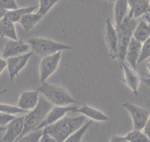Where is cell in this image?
Here are the masks:
<instances>
[{
  "label": "cell",
  "instance_id": "6da1fadb",
  "mask_svg": "<svg viewBox=\"0 0 150 142\" xmlns=\"http://www.w3.org/2000/svg\"><path fill=\"white\" fill-rule=\"evenodd\" d=\"M85 119L84 116L74 117H65L45 127L47 133L56 142H63L81 127Z\"/></svg>",
  "mask_w": 150,
  "mask_h": 142
},
{
  "label": "cell",
  "instance_id": "7a4b0ae2",
  "mask_svg": "<svg viewBox=\"0 0 150 142\" xmlns=\"http://www.w3.org/2000/svg\"><path fill=\"white\" fill-rule=\"evenodd\" d=\"M52 109V104L45 97L39 96L36 106L25 115L23 129L19 138L36 130Z\"/></svg>",
  "mask_w": 150,
  "mask_h": 142
},
{
  "label": "cell",
  "instance_id": "3957f363",
  "mask_svg": "<svg viewBox=\"0 0 150 142\" xmlns=\"http://www.w3.org/2000/svg\"><path fill=\"white\" fill-rule=\"evenodd\" d=\"M37 90L41 93L52 104L56 106H63L71 103H78L64 88L60 86L44 82L40 84Z\"/></svg>",
  "mask_w": 150,
  "mask_h": 142
},
{
  "label": "cell",
  "instance_id": "277c9868",
  "mask_svg": "<svg viewBox=\"0 0 150 142\" xmlns=\"http://www.w3.org/2000/svg\"><path fill=\"white\" fill-rule=\"evenodd\" d=\"M32 50L40 56L45 57L61 51L71 49L73 47L43 38H30L28 39Z\"/></svg>",
  "mask_w": 150,
  "mask_h": 142
},
{
  "label": "cell",
  "instance_id": "5b68a950",
  "mask_svg": "<svg viewBox=\"0 0 150 142\" xmlns=\"http://www.w3.org/2000/svg\"><path fill=\"white\" fill-rule=\"evenodd\" d=\"M61 57V51L45 56L39 65L40 84L50 76L57 69Z\"/></svg>",
  "mask_w": 150,
  "mask_h": 142
},
{
  "label": "cell",
  "instance_id": "8992f818",
  "mask_svg": "<svg viewBox=\"0 0 150 142\" xmlns=\"http://www.w3.org/2000/svg\"><path fill=\"white\" fill-rule=\"evenodd\" d=\"M122 106L128 111L132 117L134 130L141 131L149 117V111L129 102L123 103Z\"/></svg>",
  "mask_w": 150,
  "mask_h": 142
},
{
  "label": "cell",
  "instance_id": "52a82bcc",
  "mask_svg": "<svg viewBox=\"0 0 150 142\" xmlns=\"http://www.w3.org/2000/svg\"><path fill=\"white\" fill-rule=\"evenodd\" d=\"M137 25V21L135 18H132L126 31L118 38V42L117 45V59H118L120 65L121 63L124 62L125 60L127 50L130 40L132 36L134 31Z\"/></svg>",
  "mask_w": 150,
  "mask_h": 142
},
{
  "label": "cell",
  "instance_id": "ba28073f",
  "mask_svg": "<svg viewBox=\"0 0 150 142\" xmlns=\"http://www.w3.org/2000/svg\"><path fill=\"white\" fill-rule=\"evenodd\" d=\"M24 116L15 117L6 127V132L0 142H13L16 138L19 137L24 126Z\"/></svg>",
  "mask_w": 150,
  "mask_h": 142
},
{
  "label": "cell",
  "instance_id": "9c48e42d",
  "mask_svg": "<svg viewBox=\"0 0 150 142\" xmlns=\"http://www.w3.org/2000/svg\"><path fill=\"white\" fill-rule=\"evenodd\" d=\"M33 53V51L32 50L28 53L7 58V66L11 81L13 80L15 76L18 75L19 72L25 66Z\"/></svg>",
  "mask_w": 150,
  "mask_h": 142
},
{
  "label": "cell",
  "instance_id": "30bf717a",
  "mask_svg": "<svg viewBox=\"0 0 150 142\" xmlns=\"http://www.w3.org/2000/svg\"><path fill=\"white\" fill-rule=\"evenodd\" d=\"M77 108L76 106H55L52 107L47 114L45 119L40 124L37 129H42L62 119L68 111L73 112Z\"/></svg>",
  "mask_w": 150,
  "mask_h": 142
},
{
  "label": "cell",
  "instance_id": "8fae6325",
  "mask_svg": "<svg viewBox=\"0 0 150 142\" xmlns=\"http://www.w3.org/2000/svg\"><path fill=\"white\" fill-rule=\"evenodd\" d=\"M30 46L22 40H8L5 44L2 56L5 59L18 56L27 52Z\"/></svg>",
  "mask_w": 150,
  "mask_h": 142
},
{
  "label": "cell",
  "instance_id": "7c38bea8",
  "mask_svg": "<svg viewBox=\"0 0 150 142\" xmlns=\"http://www.w3.org/2000/svg\"><path fill=\"white\" fill-rule=\"evenodd\" d=\"M105 40L112 58H117V45L118 35L115 29L112 26L108 18L106 20V28L105 34Z\"/></svg>",
  "mask_w": 150,
  "mask_h": 142
},
{
  "label": "cell",
  "instance_id": "4fadbf2b",
  "mask_svg": "<svg viewBox=\"0 0 150 142\" xmlns=\"http://www.w3.org/2000/svg\"><path fill=\"white\" fill-rule=\"evenodd\" d=\"M39 97L38 90L23 92L19 99L18 107L26 111L33 109L36 106Z\"/></svg>",
  "mask_w": 150,
  "mask_h": 142
},
{
  "label": "cell",
  "instance_id": "5bb4252c",
  "mask_svg": "<svg viewBox=\"0 0 150 142\" xmlns=\"http://www.w3.org/2000/svg\"><path fill=\"white\" fill-rule=\"evenodd\" d=\"M141 43L132 36L127 50L125 59L130 63L134 70L137 68V60L141 53Z\"/></svg>",
  "mask_w": 150,
  "mask_h": 142
},
{
  "label": "cell",
  "instance_id": "9a60e30c",
  "mask_svg": "<svg viewBox=\"0 0 150 142\" xmlns=\"http://www.w3.org/2000/svg\"><path fill=\"white\" fill-rule=\"evenodd\" d=\"M121 66L123 67L125 73V77L124 82L127 84V85L129 87L135 96L138 94V87L140 81L139 76L135 72L134 70H132L129 68L124 62L121 63Z\"/></svg>",
  "mask_w": 150,
  "mask_h": 142
},
{
  "label": "cell",
  "instance_id": "2e32d148",
  "mask_svg": "<svg viewBox=\"0 0 150 142\" xmlns=\"http://www.w3.org/2000/svg\"><path fill=\"white\" fill-rule=\"evenodd\" d=\"M128 5L133 14V18L141 16L148 12L149 0H128Z\"/></svg>",
  "mask_w": 150,
  "mask_h": 142
},
{
  "label": "cell",
  "instance_id": "e0dca14e",
  "mask_svg": "<svg viewBox=\"0 0 150 142\" xmlns=\"http://www.w3.org/2000/svg\"><path fill=\"white\" fill-rule=\"evenodd\" d=\"M132 35L137 41L141 43L144 42L150 36V23L142 19L139 23H137Z\"/></svg>",
  "mask_w": 150,
  "mask_h": 142
},
{
  "label": "cell",
  "instance_id": "ac0fdd59",
  "mask_svg": "<svg viewBox=\"0 0 150 142\" xmlns=\"http://www.w3.org/2000/svg\"><path fill=\"white\" fill-rule=\"evenodd\" d=\"M73 112L82 113L84 115L88 117L89 118L97 121H104L108 120V117L104 113L86 104H83L81 107H80L79 109H77Z\"/></svg>",
  "mask_w": 150,
  "mask_h": 142
},
{
  "label": "cell",
  "instance_id": "d6986e66",
  "mask_svg": "<svg viewBox=\"0 0 150 142\" xmlns=\"http://www.w3.org/2000/svg\"><path fill=\"white\" fill-rule=\"evenodd\" d=\"M128 0H117L114 6V18L115 28L118 27L124 16L128 13Z\"/></svg>",
  "mask_w": 150,
  "mask_h": 142
},
{
  "label": "cell",
  "instance_id": "ffe728a7",
  "mask_svg": "<svg viewBox=\"0 0 150 142\" xmlns=\"http://www.w3.org/2000/svg\"><path fill=\"white\" fill-rule=\"evenodd\" d=\"M38 6V5H36L34 6H29L20 9L18 8L17 9L7 11L3 18L9 20L13 23L18 22L22 16L27 13H32V12H33V11H34Z\"/></svg>",
  "mask_w": 150,
  "mask_h": 142
},
{
  "label": "cell",
  "instance_id": "44dd1931",
  "mask_svg": "<svg viewBox=\"0 0 150 142\" xmlns=\"http://www.w3.org/2000/svg\"><path fill=\"white\" fill-rule=\"evenodd\" d=\"M0 35L13 40H18L13 22L4 18L0 20Z\"/></svg>",
  "mask_w": 150,
  "mask_h": 142
},
{
  "label": "cell",
  "instance_id": "7402d4cb",
  "mask_svg": "<svg viewBox=\"0 0 150 142\" xmlns=\"http://www.w3.org/2000/svg\"><path fill=\"white\" fill-rule=\"evenodd\" d=\"M42 17L43 16L38 13H29L22 16L18 22L23 27L26 31H28L31 29L36 23H38Z\"/></svg>",
  "mask_w": 150,
  "mask_h": 142
},
{
  "label": "cell",
  "instance_id": "603a6c76",
  "mask_svg": "<svg viewBox=\"0 0 150 142\" xmlns=\"http://www.w3.org/2000/svg\"><path fill=\"white\" fill-rule=\"evenodd\" d=\"M124 137L129 142H150L145 133H142L140 130H134L128 133Z\"/></svg>",
  "mask_w": 150,
  "mask_h": 142
},
{
  "label": "cell",
  "instance_id": "cb8c5ba5",
  "mask_svg": "<svg viewBox=\"0 0 150 142\" xmlns=\"http://www.w3.org/2000/svg\"><path fill=\"white\" fill-rule=\"evenodd\" d=\"M92 123V120H90L84 126H81L79 129L76 131L74 133L69 136L66 139H65L63 142H80L83 134L87 129L88 127Z\"/></svg>",
  "mask_w": 150,
  "mask_h": 142
},
{
  "label": "cell",
  "instance_id": "d4e9b609",
  "mask_svg": "<svg viewBox=\"0 0 150 142\" xmlns=\"http://www.w3.org/2000/svg\"><path fill=\"white\" fill-rule=\"evenodd\" d=\"M43 133V129H36L19 138L18 142H39Z\"/></svg>",
  "mask_w": 150,
  "mask_h": 142
},
{
  "label": "cell",
  "instance_id": "484cf974",
  "mask_svg": "<svg viewBox=\"0 0 150 142\" xmlns=\"http://www.w3.org/2000/svg\"><path fill=\"white\" fill-rule=\"evenodd\" d=\"M0 112L8 114L14 115L17 113H28V111L24 110L18 106H15L12 105L6 104H2L0 103Z\"/></svg>",
  "mask_w": 150,
  "mask_h": 142
},
{
  "label": "cell",
  "instance_id": "4316f807",
  "mask_svg": "<svg viewBox=\"0 0 150 142\" xmlns=\"http://www.w3.org/2000/svg\"><path fill=\"white\" fill-rule=\"evenodd\" d=\"M149 57H150V36L144 42L141 47V53L137 60V63L143 62Z\"/></svg>",
  "mask_w": 150,
  "mask_h": 142
},
{
  "label": "cell",
  "instance_id": "83f0119b",
  "mask_svg": "<svg viewBox=\"0 0 150 142\" xmlns=\"http://www.w3.org/2000/svg\"><path fill=\"white\" fill-rule=\"evenodd\" d=\"M59 0H39L40 8L37 13L44 16Z\"/></svg>",
  "mask_w": 150,
  "mask_h": 142
},
{
  "label": "cell",
  "instance_id": "f1b7e54d",
  "mask_svg": "<svg viewBox=\"0 0 150 142\" xmlns=\"http://www.w3.org/2000/svg\"><path fill=\"white\" fill-rule=\"evenodd\" d=\"M0 6L6 10H15L18 8L15 0H0Z\"/></svg>",
  "mask_w": 150,
  "mask_h": 142
},
{
  "label": "cell",
  "instance_id": "f546056e",
  "mask_svg": "<svg viewBox=\"0 0 150 142\" xmlns=\"http://www.w3.org/2000/svg\"><path fill=\"white\" fill-rule=\"evenodd\" d=\"M16 117L14 115L8 114L0 112V125H6L8 124L11 120Z\"/></svg>",
  "mask_w": 150,
  "mask_h": 142
},
{
  "label": "cell",
  "instance_id": "4dcf8cb0",
  "mask_svg": "<svg viewBox=\"0 0 150 142\" xmlns=\"http://www.w3.org/2000/svg\"><path fill=\"white\" fill-rule=\"evenodd\" d=\"M39 142H56V141L52 137H51L47 133L46 127H44L43 129L42 136L40 138Z\"/></svg>",
  "mask_w": 150,
  "mask_h": 142
},
{
  "label": "cell",
  "instance_id": "1f68e13d",
  "mask_svg": "<svg viewBox=\"0 0 150 142\" xmlns=\"http://www.w3.org/2000/svg\"><path fill=\"white\" fill-rule=\"evenodd\" d=\"M144 129V133L146 135V136L148 137L150 141V116H149Z\"/></svg>",
  "mask_w": 150,
  "mask_h": 142
},
{
  "label": "cell",
  "instance_id": "d6a6232c",
  "mask_svg": "<svg viewBox=\"0 0 150 142\" xmlns=\"http://www.w3.org/2000/svg\"><path fill=\"white\" fill-rule=\"evenodd\" d=\"M110 142H129L124 137L117 135H112L111 137Z\"/></svg>",
  "mask_w": 150,
  "mask_h": 142
},
{
  "label": "cell",
  "instance_id": "836d02e7",
  "mask_svg": "<svg viewBox=\"0 0 150 142\" xmlns=\"http://www.w3.org/2000/svg\"><path fill=\"white\" fill-rule=\"evenodd\" d=\"M7 66V62L6 60H4L1 58L0 55V73L4 70V69Z\"/></svg>",
  "mask_w": 150,
  "mask_h": 142
},
{
  "label": "cell",
  "instance_id": "e575fe53",
  "mask_svg": "<svg viewBox=\"0 0 150 142\" xmlns=\"http://www.w3.org/2000/svg\"><path fill=\"white\" fill-rule=\"evenodd\" d=\"M6 12H7V11L6 9H5L0 6V19L4 17V16L5 15V14L6 13Z\"/></svg>",
  "mask_w": 150,
  "mask_h": 142
},
{
  "label": "cell",
  "instance_id": "d590c367",
  "mask_svg": "<svg viewBox=\"0 0 150 142\" xmlns=\"http://www.w3.org/2000/svg\"><path fill=\"white\" fill-rule=\"evenodd\" d=\"M142 80L144 82V83L148 86L149 87H150V78H145L142 79Z\"/></svg>",
  "mask_w": 150,
  "mask_h": 142
},
{
  "label": "cell",
  "instance_id": "8d00e7d4",
  "mask_svg": "<svg viewBox=\"0 0 150 142\" xmlns=\"http://www.w3.org/2000/svg\"><path fill=\"white\" fill-rule=\"evenodd\" d=\"M144 17H145V18L147 20L148 22H149V23H150V16L146 13L144 15Z\"/></svg>",
  "mask_w": 150,
  "mask_h": 142
},
{
  "label": "cell",
  "instance_id": "74e56055",
  "mask_svg": "<svg viewBox=\"0 0 150 142\" xmlns=\"http://www.w3.org/2000/svg\"><path fill=\"white\" fill-rule=\"evenodd\" d=\"M146 67H147V68L148 69L149 72V75L148 76H150V62H148V63H146Z\"/></svg>",
  "mask_w": 150,
  "mask_h": 142
},
{
  "label": "cell",
  "instance_id": "f35d334b",
  "mask_svg": "<svg viewBox=\"0 0 150 142\" xmlns=\"http://www.w3.org/2000/svg\"><path fill=\"white\" fill-rule=\"evenodd\" d=\"M6 130V127L4 126H0V132H2Z\"/></svg>",
  "mask_w": 150,
  "mask_h": 142
},
{
  "label": "cell",
  "instance_id": "ab89813d",
  "mask_svg": "<svg viewBox=\"0 0 150 142\" xmlns=\"http://www.w3.org/2000/svg\"><path fill=\"white\" fill-rule=\"evenodd\" d=\"M6 91H7V90H6V89H4V90H3L1 91V92H0V94H2V93H5V92H6Z\"/></svg>",
  "mask_w": 150,
  "mask_h": 142
},
{
  "label": "cell",
  "instance_id": "60d3db41",
  "mask_svg": "<svg viewBox=\"0 0 150 142\" xmlns=\"http://www.w3.org/2000/svg\"><path fill=\"white\" fill-rule=\"evenodd\" d=\"M147 13L150 16V1H149V9H148V12Z\"/></svg>",
  "mask_w": 150,
  "mask_h": 142
},
{
  "label": "cell",
  "instance_id": "b9f144b4",
  "mask_svg": "<svg viewBox=\"0 0 150 142\" xmlns=\"http://www.w3.org/2000/svg\"><path fill=\"white\" fill-rule=\"evenodd\" d=\"M107 1H116L117 0H107Z\"/></svg>",
  "mask_w": 150,
  "mask_h": 142
},
{
  "label": "cell",
  "instance_id": "7bdbcfd3",
  "mask_svg": "<svg viewBox=\"0 0 150 142\" xmlns=\"http://www.w3.org/2000/svg\"><path fill=\"white\" fill-rule=\"evenodd\" d=\"M0 55H1V54H0Z\"/></svg>",
  "mask_w": 150,
  "mask_h": 142
}]
</instances>
